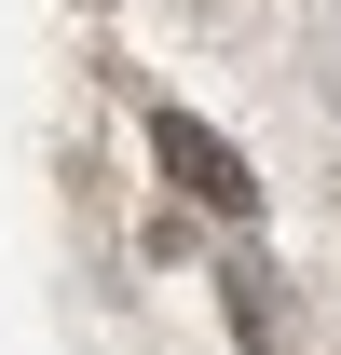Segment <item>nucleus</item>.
Returning <instances> with one entry per match:
<instances>
[{
    "label": "nucleus",
    "instance_id": "obj_1",
    "mask_svg": "<svg viewBox=\"0 0 341 355\" xmlns=\"http://www.w3.org/2000/svg\"><path fill=\"white\" fill-rule=\"evenodd\" d=\"M164 178H191V191H205L218 219H246V205H259V178L232 164V150H218V137L191 123V110H164Z\"/></svg>",
    "mask_w": 341,
    "mask_h": 355
}]
</instances>
